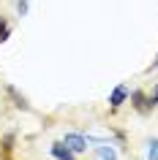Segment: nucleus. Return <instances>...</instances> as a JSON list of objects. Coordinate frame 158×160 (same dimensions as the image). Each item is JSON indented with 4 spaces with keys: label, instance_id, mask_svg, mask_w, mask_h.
I'll return each instance as SVG.
<instances>
[{
    "label": "nucleus",
    "instance_id": "nucleus-3",
    "mask_svg": "<svg viewBox=\"0 0 158 160\" xmlns=\"http://www.w3.org/2000/svg\"><path fill=\"white\" fill-rule=\"evenodd\" d=\"M49 155L55 160H76V152H71L63 141H55V144H52V147H49Z\"/></svg>",
    "mask_w": 158,
    "mask_h": 160
},
{
    "label": "nucleus",
    "instance_id": "nucleus-1",
    "mask_svg": "<svg viewBox=\"0 0 158 160\" xmlns=\"http://www.w3.org/2000/svg\"><path fill=\"white\" fill-rule=\"evenodd\" d=\"M63 144H66L71 152H76V155L87 149V138H84L82 133H66V136H63Z\"/></svg>",
    "mask_w": 158,
    "mask_h": 160
},
{
    "label": "nucleus",
    "instance_id": "nucleus-4",
    "mask_svg": "<svg viewBox=\"0 0 158 160\" xmlns=\"http://www.w3.org/2000/svg\"><path fill=\"white\" fill-rule=\"evenodd\" d=\"M128 87L125 84H117L115 90H112V95H109V106H112V109H120V106H123L125 101H128Z\"/></svg>",
    "mask_w": 158,
    "mask_h": 160
},
{
    "label": "nucleus",
    "instance_id": "nucleus-10",
    "mask_svg": "<svg viewBox=\"0 0 158 160\" xmlns=\"http://www.w3.org/2000/svg\"><path fill=\"white\" fill-rule=\"evenodd\" d=\"M27 6H30V0H19V6H17L19 17H25V14H27Z\"/></svg>",
    "mask_w": 158,
    "mask_h": 160
},
{
    "label": "nucleus",
    "instance_id": "nucleus-11",
    "mask_svg": "<svg viewBox=\"0 0 158 160\" xmlns=\"http://www.w3.org/2000/svg\"><path fill=\"white\" fill-rule=\"evenodd\" d=\"M150 106H153V109H155V106H158V87H155V92L150 95Z\"/></svg>",
    "mask_w": 158,
    "mask_h": 160
},
{
    "label": "nucleus",
    "instance_id": "nucleus-7",
    "mask_svg": "<svg viewBox=\"0 0 158 160\" xmlns=\"http://www.w3.org/2000/svg\"><path fill=\"white\" fill-rule=\"evenodd\" d=\"M8 35H11L8 19H6V17H0V43H3V41H8Z\"/></svg>",
    "mask_w": 158,
    "mask_h": 160
},
{
    "label": "nucleus",
    "instance_id": "nucleus-6",
    "mask_svg": "<svg viewBox=\"0 0 158 160\" xmlns=\"http://www.w3.org/2000/svg\"><path fill=\"white\" fill-rule=\"evenodd\" d=\"M95 152H98V158H101V160H117V152H115V147H112V144H104V141H98Z\"/></svg>",
    "mask_w": 158,
    "mask_h": 160
},
{
    "label": "nucleus",
    "instance_id": "nucleus-9",
    "mask_svg": "<svg viewBox=\"0 0 158 160\" xmlns=\"http://www.w3.org/2000/svg\"><path fill=\"white\" fill-rule=\"evenodd\" d=\"M11 149H14V133H8V136H6V138H3V152L8 155Z\"/></svg>",
    "mask_w": 158,
    "mask_h": 160
},
{
    "label": "nucleus",
    "instance_id": "nucleus-5",
    "mask_svg": "<svg viewBox=\"0 0 158 160\" xmlns=\"http://www.w3.org/2000/svg\"><path fill=\"white\" fill-rule=\"evenodd\" d=\"M6 92H8V98H11V101H14V106H17V109H22V111H30V103H27L25 101V98H22V95H19L17 92V87H6Z\"/></svg>",
    "mask_w": 158,
    "mask_h": 160
},
{
    "label": "nucleus",
    "instance_id": "nucleus-2",
    "mask_svg": "<svg viewBox=\"0 0 158 160\" xmlns=\"http://www.w3.org/2000/svg\"><path fill=\"white\" fill-rule=\"evenodd\" d=\"M131 106L139 111V114H147V111H153V106H150V98H147L144 92H139V90H133V92H131Z\"/></svg>",
    "mask_w": 158,
    "mask_h": 160
},
{
    "label": "nucleus",
    "instance_id": "nucleus-8",
    "mask_svg": "<svg viewBox=\"0 0 158 160\" xmlns=\"http://www.w3.org/2000/svg\"><path fill=\"white\" fill-rule=\"evenodd\" d=\"M147 160H158V138L147 144Z\"/></svg>",
    "mask_w": 158,
    "mask_h": 160
}]
</instances>
